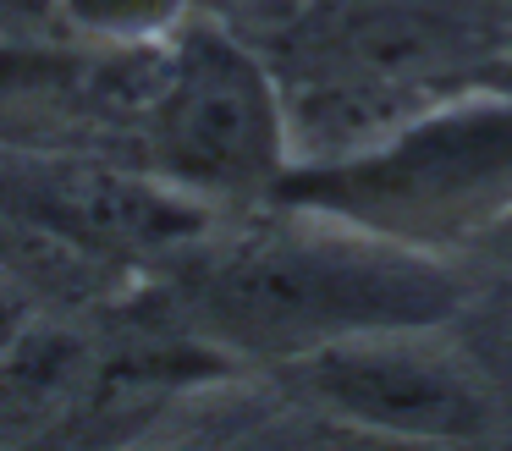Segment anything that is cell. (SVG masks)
Masks as SVG:
<instances>
[{
  "mask_svg": "<svg viewBox=\"0 0 512 451\" xmlns=\"http://www.w3.org/2000/svg\"><path fill=\"white\" fill-rule=\"evenodd\" d=\"M281 198L419 253L501 231L512 220V99L441 105L281 176Z\"/></svg>",
  "mask_w": 512,
  "mask_h": 451,
  "instance_id": "obj_1",
  "label": "cell"
},
{
  "mask_svg": "<svg viewBox=\"0 0 512 451\" xmlns=\"http://www.w3.org/2000/svg\"><path fill=\"white\" fill-rule=\"evenodd\" d=\"M457 286L419 248L336 226V237H276L215 264L204 303L232 341L314 352L369 330H430Z\"/></svg>",
  "mask_w": 512,
  "mask_h": 451,
  "instance_id": "obj_2",
  "label": "cell"
},
{
  "mask_svg": "<svg viewBox=\"0 0 512 451\" xmlns=\"http://www.w3.org/2000/svg\"><path fill=\"white\" fill-rule=\"evenodd\" d=\"M155 160L171 187L248 193L281 182L287 110L265 66L226 33H188L155 99Z\"/></svg>",
  "mask_w": 512,
  "mask_h": 451,
  "instance_id": "obj_3",
  "label": "cell"
},
{
  "mask_svg": "<svg viewBox=\"0 0 512 451\" xmlns=\"http://www.w3.org/2000/svg\"><path fill=\"white\" fill-rule=\"evenodd\" d=\"M309 385L325 407L380 435L474 440L485 435V396L446 352L424 347L419 330H369L303 352Z\"/></svg>",
  "mask_w": 512,
  "mask_h": 451,
  "instance_id": "obj_4",
  "label": "cell"
},
{
  "mask_svg": "<svg viewBox=\"0 0 512 451\" xmlns=\"http://www.w3.org/2000/svg\"><path fill=\"white\" fill-rule=\"evenodd\" d=\"M34 198L45 215L100 242H166L171 231H182V204L171 193L100 165H50L34 176Z\"/></svg>",
  "mask_w": 512,
  "mask_h": 451,
  "instance_id": "obj_5",
  "label": "cell"
},
{
  "mask_svg": "<svg viewBox=\"0 0 512 451\" xmlns=\"http://www.w3.org/2000/svg\"><path fill=\"white\" fill-rule=\"evenodd\" d=\"M188 11V0H67V17L83 33L111 44H144L171 33Z\"/></svg>",
  "mask_w": 512,
  "mask_h": 451,
  "instance_id": "obj_6",
  "label": "cell"
},
{
  "mask_svg": "<svg viewBox=\"0 0 512 451\" xmlns=\"http://www.w3.org/2000/svg\"><path fill=\"white\" fill-rule=\"evenodd\" d=\"M23 77H28V61H23V55L0 50V94H6V88H23Z\"/></svg>",
  "mask_w": 512,
  "mask_h": 451,
  "instance_id": "obj_7",
  "label": "cell"
},
{
  "mask_svg": "<svg viewBox=\"0 0 512 451\" xmlns=\"http://www.w3.org/2000/svg\"><path fill=\"white\" fill-rule=\"evenodd\" d=\"M501 242H507V248H512V220H507V226H501Z\"/></svg>",
  "mask_w": 512,
  "mask_h": 451,
  "instance_id": "obj_8",
  "label": "cell"
}]
</instances>
